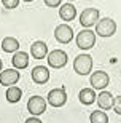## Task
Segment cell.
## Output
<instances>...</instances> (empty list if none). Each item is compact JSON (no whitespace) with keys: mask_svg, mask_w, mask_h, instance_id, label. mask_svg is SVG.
I'll use <instances>...</instances> for the list:
<instances>
[{"mask_svg":"<svg viewBox=\"0 0 121 123\" xmlns=\"http://www.w3.org/2000/svg\"><path fill=\"white\" fill-rule=\"evenodd\" d=\"M73 70H75L78 75H88L92 70V58L89 55H78L73 59Z\"/></svg>","mask_w":121,"mask_h":123,"instance_id":"obj_1","label":"cell"},{"mask_svg":"<svg viewBox=\"0 0 121 123\" xmlns=\"http://www.w3.org/2000/svg\"><path fill=\"white\" fill-rule=\"evenodd\" d=\"M115 32H116V23L112 18L99 19L97 24H96V35H99V37L107 38V37H112Z\"/></svg>","mask_w":121,"mask_h":123,"instance_id":"obj_2","label":"cell"},{"mask_svg":"<svg viewBox=\"0 0 121 123\" xmlns=\"http://www.w3.org/2000/svg\"><path fill=\"white\" fill-rule=\"evenodd\" d=\"M76 46L80 48V50L86 51V50H91L92 46L96 45V32L89 31V29H85V31H81L78 35H76Z\"/></svg>","mask_w":121,"mask_h":123,"instance_id":"obj_3","label":"cell"},{"mask_svg":"<svg viewBox=\"0 0 121 123\" xmlns=\"http://www.w3.org/2000/svg\"><path fill=\"white\" fill-rule=\"evenodd\" d=\"M46 105H48V102L45 101V98H41L38 94L32 96L30 99L27 101V110L30 112L32 117H40L41 114H45Z\"/></svg>","mask_w":121,"mask_h":123,"instance_id":"obj_4","label":"cell"},{"mask_svg":"<svg viewBox=\"0 0 121 123\" xmlns=\"http://www.w3.org/2000/svg\"><path fill=\"white\" fill-rule=\"evenodd\" d=\"M89 83H91V88H92V90H100V91H104V90L108 86V83H110V77H108V74L104 72V70H96V72L91 74Z\"/></svg>","mask_w":121,"mask_h":123,"instance_id":"obj_5","label":"cell"},{"mask_svg":"<svg viewBox=\"0 0 121 123\" xmlns=\"http://www.w3.org/2000/svg\"><path fill=\"white\" fill-rule=\"evenodd\" d=\"M46 102L51 104L53 107H62L67 102L65 88H54V90H51L48 93V96H46Z\"/></svg>","mask_w":121,"mask_h":123,"instance_id":"obj_6","label":"cell"},{"mask_svg":"<svg viewBox=\"0 0 121 123\" xmlns=\"http://www.w3.org/2000/svg\"><path fill=\"white\" fill-rule=\"evenodd\" d=\"M54 38H56L59 43L67 45V43H70L72 38H73V29L70 27L67 23L59 24L58 27L54 29Z\"/></svg>","mask_w":121,"mask_h":123,"instance_id":"obj_7","label":"cell"},{"mask_svg":"<svg viewBox=\"0 0 121 123\" xmlns=\"http://www.w3.org/2000/svg\"><path fill=\"white\" fill-rule=\"evenodd\" d=\"M99 21V10L97 8H86L81 11L80 14V24L83 27L89 29L92 26H96Z\"/></svg>","mask_w":121,"mask_h":123,"instance_id":"obj_8","label":"cell"},{"mask_svg":"<svg viewBox=\"0 0 121 123\" xmlns=\"http://www.w3.org/2000/svg\"><path fill=\"white\" fill-rule=\"evenodd\" d=\"M69 61V56L65 51L62 50H54L51 53H48V64L49 67H54V69H62Z\"/></svg>","mask_w":121,"mask_h":123,"instance_id":"obj_9","label":"cell"},{"mask_svg":"<svg viewBox=\"0 0 121 123\" xmlns=\"http://www.w3.org/2000/svg\"><path fill=\"white\" fill-rule=\"evenodd\" d=\"M19 78H21V74H19L18 69H5L0 72V85L13 86L19 82Z\"/></svg>","mask_w":121,"mask_h":123,"instance_id":"obj_10","label":"cell"},{"mask_svg":"<svg viewBox=\"0 0 121 123\" xmlns=\"http://www.w3.org/2000/svg\"><path fill=\"white\" fill-rule=\"evenodd\" d=\"M30 75H32V82H35L37 85H45L49 80V70L45 66H35L32 69Z\"/></svg>","mask_w":121,"mask_h":123,"instance_id":"obj_11","label":"cell"},{"mask_svg":"<svg viewBox=\"0 0 121 123\" xmlns=\"http://www.w3.org/2000/svg\"><path fill=\"white\" fill-rule=\"evenodd\" d=\"M30 55L34 59H45L48 56V45L41 40H37L30 46Z\"/></svg>","mask_w":121,"mask_h":123,"instance_id":"obj_12","label":"cell"},{"mask_svg":"<svg viewBox=\"0 0 121 123\" xmlns=\"http://www.w3.org/2000/svg\"><path fill=\"white\" fill-rule=\"evenodd\" d=\"M113 99H115V96L112 94L110 91H100L97 96V105H99V109L100 110H110L113 107Z\"/></svg>","mask_w":121,"mask_h":123,"instance_id":"obj_13","label":"cell"},{"mask_svg":"<svg viewBox=\"0 0 121 123\" xmlns=\"http://www.w3.org/2000/svg\"><path fill=\"white\" fill-rule=\"evenodd\" d=\"M59 16H61V19L62 21H73V19L76 18V8L73 6L70 2L69 3H64L61 5V8H59Z\"/></svg>","mask_w":121,"mask_h":123,"instance_id":"obj_14","label":"cell"},{"mask_svg":"<svg viewBox=\"0 0 121 123\" xmlns=\"http://www.w3.org/2000/svg\"><path fill=\"white\" fill-rule=\"evenodd\" d=\"M11 62H13V67L21 70V69H26L29 66V55L26 51H16L11 58Z\"/></svg>","mask_w":121,"mask_h":123,"instance_id":"obj_15","label":"cell"},{"mask_svg":"<svg viewBox=\"0 0 121 123\" xmlns=\"http://www.w3.org/2000/svg\"><path fill=\"white\" fill-rule=\"evenodd\" d=\"M78 98H80V102L83 105H91L94 104L96 99H97V96H96V91L92 90V88H83L80 91V94H78Z\"/></svg>","mask_w":121,"mask_h":123,"instance_id":"obj_16","label":"cell"},{"mask_svg":"<svg viewBox=\"0 0 121 123\" xmlns=\"http://www.w3.org/2000/svg\"><path fill=\"white\" fill-rule=\"evenodd\" d=\"M5 98H6L8 102L16 104V102H19L21 98H23V90H21L19 86H16V85L8 86V88H6V93H5Z\"/></svg>","mask_w":121,"mask_h":123,"instance_id":"obj_17","label":"cell"},{"mask_svg":"<svg viewBox=\"0 0 121 123\" xmlns=\"http://www.w3.org/2000/svg\"><path fill=\"white\" fill-rule=\"evenodd\" d=\"M2 50L5 53H16L19 50V42L14 37H5L2 42Z\"/></svg>","mask_w":121,"mask_h":123,"instance_id":"obj_18","label":"cell"},{"mask_svg":"<svg viewBox=\"0 0 121 123\" xmlns=\"http://www.w3.org/2000/svg\"><path fill=\"white\" fill-rule=\"evenodd\" d=\"M89 122L91 123H108V115L104 110H94L89 115Z\"/></svg>","mask_w":121,"mask_h":123,"instance_id":"obj_19","label":"cell"},{"mask_svg":"<svg viewBox=\"0 0 121 123\" xmlns=\"http://www.w3.org/2000/svg\"><path fill=\"white\" fill-rule=\"evenodd\" d=\"M2 3L6 10H13L19 5V0H2Z\"/></svg>","mask_w":121,"mask_h":123,"instance_id":"obj_20","label":"cell"},{"mask_svg":"<svg viewBox=\"0 0 121 123\" xmlns=\"http://www.w3.org/2000/svg\"><path fill=\"white\" fill-rule=\"evenodd\" d=\"M115 112H116L118 115H121V94L116 96L115 99H113V107H112Z\"/></svg>","mask_w":121,"mask_h":123,"instance_id":"obj_21","label":"cell"},{"mask_svg":"<svg viewBox=\"0 0 121 123\" xmlns=\"http://www.w3.org/2000/svg\"><path fill=\"white\" fill-rule=\"evenodd\" d=\"M45 2L46 6H49V8H58V6H61V0H43Z\"/></svg>","mask_w":121,"mask_h":123,"instance_id":"obj_22","label":"cell"},{"mask_svg":"<svg viewBox=\"0 0 121 123\" xmlns=\"http://www.w3.org/2000/svg\"><path fill=\"white\" fill-rule=\"evenodd\" d=\"M24 123H43V122H41L38 117H30V118H27Z\"/></svg>","mask_w":121,"mask_h":123,"instance_id":"obj_23","label":"cell"},{"mask_svg":"<svg viewBox=\"0 0 121 123\" xmlns=\"http://www.w3.org/2000/svg\"><path fill=\"white\" fill-rule=\"evenodd\" d=\"M2 69H3V62H2V59H0V72H2Z\"/></svg>","mask_w":121,"mask_h":123,"instance_id":"obj_24","label":"cell"},{"mask_svg":"<svg viewBox=\"0 0 121 123\" xmlns=\"http://www.w3.org/2000/svg\"><path fill=\"white\" fill-rule=\"evenodd\" d=\"M24 2H34V0H24Z\"/></svg>","mask_w":121,"mask_h":123,"instance_id":"obj_25","label":"cell"},{"mask_svg":"<svg viewBox=\"0 0 121 123\" xmlns=\"http://www.w3.org/2000/svg\"><path fill=\"white\" fill-rule=\"evenodd\" d=\"M69 2H72V0H69Z\"/></svg>","mask_w":121,"mask_h":123,"instance_id":"obj_26","label":"cell"}]
</instances>
